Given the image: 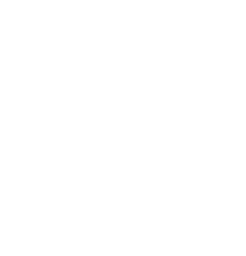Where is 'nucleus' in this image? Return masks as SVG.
I'll return each mask as SVG.
<instances>
[]
</instances>
